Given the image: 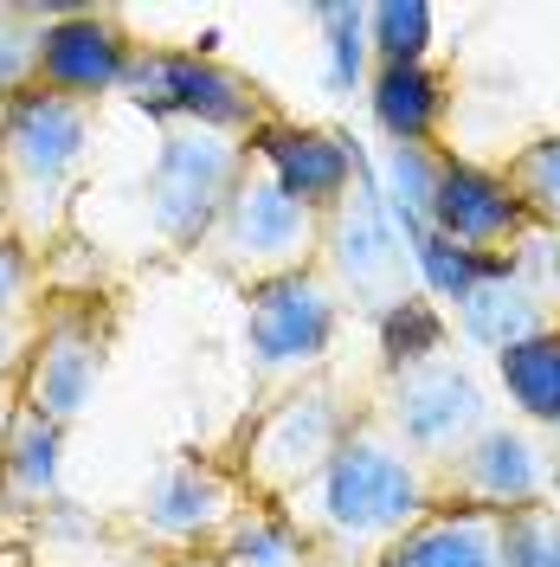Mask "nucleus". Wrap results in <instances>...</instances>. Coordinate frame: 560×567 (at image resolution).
Segmentation results:
<instances>
[{"mask_svg": "<svg viewBox=\"0 0 560 567\" xmlns=\"http://www.w3.org/2000/svg\"><path fill=\"white\" fill-rule=\"evenodd\" d=\"M438 509L432 471H425L374 413H361L329 471L303 496L283 503V516L310 542L315 567H381L393 542L419 529Z\"/></svg>", "mask_w": 560, "mask_h": 567, "instance_id": "f257e3e1", "label": "nucleus"}, {"mask_svg": "<svg viewBox=\"0 0 560 567\" xmlns=\"http://www.w3.org/2000/svg\"><path fill=\"white\" fill-rule=\"evenodd\" d=\"M91 142H97V104H71L39 84L0 104V207L7 233L39 265L71 239V200L91 175Z\"/></svg>", "mask_w": 560, "mask_h": 567, "instance_id": "f03ea898", "label": "nucleus"}, {"mask_svg": "<svg viewBox=\"0 0 560 567\" xmlns=\"http://www.w3.org/2000/svg\"><path fill=\"white\" fill-rule=\"evenodd\" d=\"M367 413V400L354 406L349 388L335 381V374H315L303 388L278 393V400H265V406H251L246 432L232 439V477L246 484V496L258 503H290V496H303L329 471V458L342 452V439L354 432V420Z\"/></svg>", "mask_w": 560, "mask_h": 567, "instance_id": "7ed1b4c3", "label": "nucleus"}, {"mask_svg": "<svg viewBox=\"0 0 560 567\" xmlns=\"http://www.w3.org/2000/svg\"><path fill=\"white\" fill-rule=\"evenodd\" d=\"M315 251H322V213H310L297 194H283V181L251 155L226 213L212 219L200 258L239 290H258V284L315 271Z\"/></svg>", "mask_w": 560, "mask_h": 567, "instance_id": "20e7f679", "label": "nucleus"}, {"mask_svg": "<svg viewBox=\"0 0 560 567\" xmlns=\"http://www.w3.org/2000/svg\"><path fill=\"white\" fill-rule=\"evenodd\" d=\"M251 148L239 136H219L200 123H162L155 162L142 175V219L168 251H200L212 219L226 213L232 187L246 175Z\"/></svg>", "mask_w": 560, "mask_h": 567, "instance_id": "39448f33", "label": "nucleus"}, {"mask_svg": "<svg viewBox=\"0 0 560 567\" xmlns=\"http://www.w3.org/2000/svg\"><path fill=\"white\" fill-rule=\"evenodd\" d=\"M367 413H374L432 477H438L445 464H457L496 425L490 393L477 388V374H470L452 349L432 354V361H413V368L381 374V388L367 393Z\"/></svg>", "mask_w": 560, "mask_h": 567, "instance_id": "423d86ee", "label": "nucleus"}, {"mask_svg": "<svg viewBox=\"0 0 560 567\" xmlns=\"http://www.w3.org/2000/svg\"><path fill=\"white\" fill-rule=\"evenodd\" d=\"M116 97H129L162 123H200V130L239 142H251L265 123H278V104L265 97L258 78L232 71L212 52H180V45H136Z\"/></svg>", "mask_w": 560, "mask_h": 567, "instance_id": "0eeeda50", "label": "nucleus"}, {"mask_svg": "<svg viewBox=\"0 0 560 567\" xmlns=\"http://www.w3.org/2000/svg\"><path fill=\"white\" fill-rule=\"evenodd\" d=\"M335 329H342V297L322 271H297V278L246 290V354L258 406L329 374Z\"/></svg>", "mask_w": 560, "mask_h": 567, "instance_id": "6e6552de", "label": "nucleus"}, {"mask_svg": "<svg viewBox=\"0 0 560 567\" xmlns=\"http://www.w3.org/2000/svg\"><path fill=\"white\" fill-rule=\"evenodd\" d=\"M246 503L251 496H246V484L232 477L226 458L175 452V458L142 484L136 503L116 516V535L136 542V548H148V555H162V561H175V555H212L219 535L239 523Z\"/></svg>", "mask_w": 560, "mask_h": 567, "instance_id": "1a4fd4ad", "label": "nucleus"}, {"mask_svg": "<svg viewBox=\"0 0 560 567\" xmlns=\"http://www.w3.org/2000/svg\"><path fill=\"white\" fill-rule=\"evenodd\" d=\"M110 297L97 290H59L39 303V342L27 354V406L45 413V420L71 432L97 406V388H104V368H110Z\"/></svg>", "mask_w": 560, "mask_h": 567, "instance_id": "9d476101", "label": "nucleus"}, {"mask_svg": "<svg viewBox=\"0 0 560 567\" xmlns=\"http://www.w3.org/2000/svg\"><path fill=\"white\" fill-rule=\"evenodd\" d=\"M315 271L335 284L342 303H361L374 322L386 310H400L406 297H419V284H413L419 258L406 251V239H400V226H393V213H386L381 187H374L367 168L354 175V187L342 194V207L322 219Z\"/></svg>", "mask_w": 560, "mask_h": 567, "instance_id": "9b49d317", "label": "nucleus"}, {"mask_svg": "<svg viewBox=\"0 0 560 567\" xmlns=\"http://www.w3.org/2000/svg\"><path fill=\"white\" fill-rule=\"evenodd\" d=\"M554 445L535 439V425L522 420H496L457 464H445L432 477L438 503L452 509H490V516H509V509H528V503H554Z\"/></svg>", "mask_w": 560, "mask_h": 567, "instance_id": "f8f14e48", "label": "nucleus"}, {"mask_svg": "<svg viewBox=\"0 0 560 567\" xmlns=\"http://www.w3.org/2000/svg\"><path fill=\"white\" fill-rule=\"evenodd\" d=\"M136 59V39L116 7H59L39 33V91L71 104H104L123 91V71Z\"/></svg>", "mask_w": 560, "mask_h": 567, "instance_id": "ddd939ff", "label": "nucleus"}, {"mask_svg": "<svg viewBox=\"0 0 560 567\" xmlns=\"http://www.w3.org/2000/svg\"><path fill=\"white\" fill-rule=\"evenodd\" d=\"M425 226L438 239H452L457 251L470 258H516L528 233V213L516 207L502 168H477V162H457V155H438V181H432V207H425Z\"/></svg>", "mask_w": 560, "mask_h": 567, "instance_id": "4468645a", "label": "nucleus"}, {"mask_svg": "<svg viewBox=\"0 0 560 567\" xmlns=\"http://www.w3.org/2000/svg\"><path fill=\"white\" fill-rule=\"evenodd\" d=\"M246 148L283 181V194H297V200L310 213H322V219L342 207V194L354 187V175L367 168L342 130H315V123H290V116L265 123Z\"/></svg>", "mask_w": 560, "mask_h": 567, "instance_id": "2eb2a0df", "label": "nucleus"}, {"mask_svg": "<svg viewBox=\"0 0 560 567\" xmlns=\"http://www.w3.org/2000/svg\"><path fill=\"white\" fill-rule=\"evenodd\" d=\"M452 310H457V329H464L477 349H490V354L516 349V342L541 336V329H560V310L522 278V271H516V265H509V258L490 265L484 278L457 297Z\"/></svg>", "mask_w": 560, "mask_h": 567, "instance_id": "dca6fc26", "label": "nucleus"}, {"mask_svg": "<svg viewBox=\"0 0 560 567\" xmlns=\"http://www.w3.org/2000/svg\"><path fill=\"white\" fill-rule=\"evenodd\" d=\"M381 567H502V516L438 503L419 529L393 542Z\"/></svg>", "mask_w": 560, "mask_h": 567, "instance_id": "f3484780", "label": "nucleus"}, {"mask_svg": "<svg viewBox=\"0 0 560 567\" xmlns=\"http://www.w3.org/2000/svg\"><path fill=\"white\" fill-rule=\"evenodd\" d=\"M367 104L393 148H438V123H445L452 97L432 65H374Z\"/></svg>", "mask_w": 560, "mask_h": 567, "instance_id": "a211bd4d", "label": "nucleus"}, {"mask_svg": "<svg viewBox=\"0 0 560 567\" xmlns=\"http://www.w3.org/2000/svg\"><path fill=\"white\" fill-rule=\"evenodd\" d=\"M59 452H65V432L45 413L20 406V420L0 445V503L20 516H45L59 503Z\"/></svg>", "mask_w": 560, "mask_h": 567, "instance_id": "6ab92c4d", "label": "nucleus"}, {"mask_svg": "<svg viewBox=\"0 0 560 567\" xmlns=\"http://www.w3.org/2000/svg\"><path fill=\"white\" fill-rule=\"evenodd\" d=\"M496 374H502V393L522 413V425L560 432V329H541V336H528L516 349H502Z\"/></svg>", "mask_w": 560, "mask_h": 567, "instance_id": "aec40b11", "label": "nucleus"}, {"mask_svg": "<svg viewBox=\"0 0 560 567\" xmlns=\"http://www.w3.org/2000/svg\"><path fill=\"white\" fill-rule=\"evenodd\" d=\"M212 555H219V567H315L310 542L297 535V523L283 516L278 503H258V496L239 509V523L219 535Z\"/></svg>", "mask_w": 560, "mask_h": 567, "instance_id": "412c9836", "label": "nucleus"}, {"mask_svg": "<svg viewBox=\"0 0 560 567\" xmlns=\"http://www.w3.org/2000/svg\"><path fill=\"white\" fill-rule=\"evenodd\" d=\"M502 181H509L516 207L528 213V226H541V233L560 239V130L554 136L522 142V148L502 162Z\"/></svg>", "mask_w": 560, "mask_h": 567, "instance_id": "4be33fe9", "label": "nucleus"}, {"mask_svg": "<svg viewBox=\"0 0 560 567\" xmlns=\"http://www.w3.org/2000/svg\"><path fill=\"white\" fill-rule=\"evenodd\" d=\"M452 349V322L432 297H406L400 310L381 317V374L393 368H413V361H432V354Z\"/></svg>", "mask_w": 560, "mask_h": 567, "instance_id": "5701e85b", "label": "nucleus"}, {"mask_svg": "<svg viewBox=\"0 0 560 567\" xmlns=\"http://www.w3.org/2000/svg\"><path fill=\"white\" fill-rule=\"evenodd\" d=\"M59 7H0V104L39 84V33Z\"/></svg>", "mask_w": 560, "mask_h": 567, "instance_id": "b1692460", "label": "nucleus"}, {"mask_svg": "<svg viewBox=\"0 0 560 567\" xmlns=\"http://www.w3.org/2000/svg\"><path fill=\"white\" fill-rule=\"evenodd\" d=\"M367 45H374L381 65H425V52H432V7L425 0L367 7Z\"/></svg>", "mask_w": 560, "mask_h": 567, "instance_id": "393cba45", "label": "nucleus"}, {"mask_svg": "<svg viewBox=\"0 0 560 567\" xmlns=\"http://www.w3.org/2000/svg\"><path fill=\"white\" fill-rule=\"evenodd\" d=\"M502 567H560V509L528 503L502 516Z\"/></svg>", "mask_w": 560, "mask_h": 567, "instance_id": "a878e982", "label": "nucleus"}, {"mask_svg": "<svg viewBox=\"0 0 560 567\" xmlns=\"http://www.w3.org/2000/svg\"><path fill=\"white\" fill-rule=\"evenodd\" d=\"M39 303H45V265L13 233H0V322H33Z\"/></svg>", "mask_w": 560, "mask_h": 567, "instance_id": "bb28decb", "label": "nucleus"}, {"mask_svg": "<svg viewBox=\"0 0 560 567\" xmlns=\"http://www.w3.org/2000/svg\"><path fill=\"white\" fill-rule=\"evenodd\" d=\"M39 342V317L33 322H0V381H13V374H27V354Z\"/></svg>", "mask_w": 560, "mask_h": 567, "instance_id": "cd10ccee", "label": "nucleus"}, {"mask_svg": "<svg viewBox=\"0 0 560 567\" xmlns=\"http://www.w3.org/2000/svg\"><path fill=\"white\" fill-rule=\"evenodd\" d=\"M97 567H168L162 561V555H148V548H136V542H123V535H116V542H110V555Z\"/></svg>", "mask_w": 560, "mask_h": 567, "instance_id": "c85d7f7f", "label": "nucleus"}, {"mask_svg": "<svg viewBox=\"0 0 560 567\" xmlns=\"http://www.w3.org/2000/svg\"><path fill=\"white\" fill-rule=\"evenodd\" d=\"M20 406H27V388H20V374H13V381H0V445H7V432L20 420Z\"/></svg>", "mask_w": 560, "mask_h": 567, "instance_id": "c756f323", "label": "nucleus"}, {"mask_svg": "<svg viewBox=\"0 0 560 567\" xmlns=\"http://www.w3.org/2000/svg\"><path fill=\"white\" fill-rule=\"evenodd\" d=\"M541 290H548V303L560 310V239L548 246V284H541Z\"/></svg>", "mask_w": 560, "mask_h": 567, "instance_id": "7c9ffc66", "label": "nucleus"}, {"mask_svg": "<svg viewBox=\"0 0 560 567\" xmlns=\"http://www.w3.org/2000/svg\"><path fill=\"white\" fill-rule=\"evenodd\" d=\"M168 567H219V555H175Z\"/></svg>", "mask_w": 560, "mask_h": 567, "instance_id": "2f4dec72", "label": "nucleus"}, {"mask_svg": "<svg viewBox=\"0 0 560 567\" xmlns=\"http://www.w3.org/2000/svg\"><path fill=\"white\" fill-rule=\"evenodd\" d=\"M554 509H560V458H554Z\"/></svg>", "mask_w": 560, "mask_h": 567, "instance_id": "473e14b6", "label": "nucleus"}, {"mask_svg": "<svg viewBox=\"0 0 560 567\" xmlns=\"http://www.w3.org/2000/svg\"><path fill=\"white\" fill-rule=\"evenodd\" d=\"M0 233H7V207H0Z\"/></svg>", "mask_w": 560, "mask_h": 567, "instance_id": "72a5a7b5", "label": "nucleus"}]
</instances>
